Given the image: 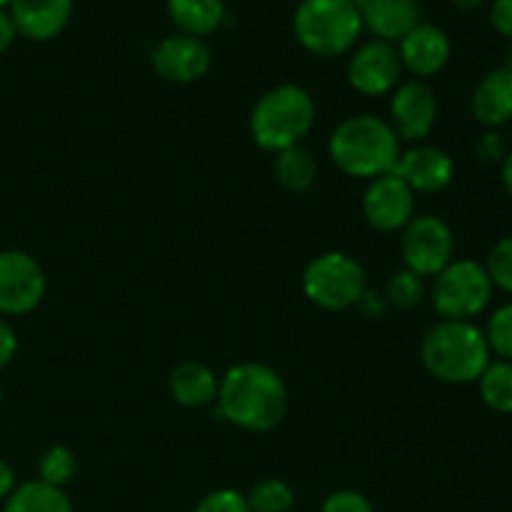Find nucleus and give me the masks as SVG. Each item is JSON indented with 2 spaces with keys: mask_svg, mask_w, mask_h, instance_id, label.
I'll list each match as a JSON object with an SVG mask.
<instances>
[{
  "mask_svg": "<svg viewBox=\"0 0 512 512\" xmlns=\"http://www.w3.org/2000/svg\"><path fill=\"white\" fill-rule=\"evenodd\" d=\"M355 5L363 28L388 43L405 38L420 23L418 0H355Z\"/></svg>",
  "mask_w": 512,
  "mask_h": 512,
  "instance_id": "16",
  "label": "nucleus"
},
{
  "mask_svg": "<svg viewBox=\"0 0 512 512\" xmlns=\"http://www.w3.org/2000/svg\"><path fill=\"white\" fill-rule=\"evenodd\" d=\"M363 215L380 233L403 230L415 218V193L395 173L380 175L365 190Z\"/></svg>",
  "mask_w": 512,
  "mask_h": 512,
  "instance_id": "10",
  "label": "nucleus"
},
{
  "mask_svg": "<svg viewBox=\"0 0 512 512\" xmlns=\"http://www.w3.org/2000/svg\"><path fill=\"white\" fill-rule=\"evenodd\" d=\"M493 298V280L475 260H453L435 275L433 305L443 320H470Z\"/></svg>",
  "mask_w": 512,
  "mask_h": 512,
  "instance_id": "7",
  "label": "nucleus"
},
{
  "mask_svg": "<svg viewBox=\"0 0 512 512\" xmlns=\"http://www.w3.org/2000/svg\"><path fill=\"white\" fill-rule=\"evenodd\" d=\"M170 395L183 408H205L218 400L220 380L208 365L198 360H185L170 373Z\"/></svg>",
  "mask_w": 512,
  "mask_h": 512,
  "instance_id": "19",
  "label": "nucleus"
},
{
  "mask_svg": "<svg viewBox=\"0 0 512 512\" xmlns=\"http://www.w3.org/2000/svg\"><path fill=\"white\" fill-rule=\"evenodd\" d=\"M78 473V458L65 445H53L38 460V480L63 490Z\"/></svg>",
  "mask_w": 512,
  "mask_h": 512,
  "instance_id": "25",
  "label": "nucleus"
},
{
  "mask_svg": "<svg viewBox=\"0 0 512 512\" xmlns=\"http://www.w3.org/2000/svg\"><path fill=\"white\" fill-rule=\"evenodd\" d=\"M15 353H18V335L10 328V323L0 320V370L13 363Z\"/></svg>",
  "mask_w": 512,
  "mask_h": 512,
  "instance_id": "33",
  "label": "nucleus"
},
{
  "mask_svg": "<svg viewBox=\"0 0 512 512\" xmlns=\"http://www.w3.org/2000/svg\"><path fill=\"white\" fill-rule=\"evenodd\" d=\"M475 153L483 163H503L508 158V145H505L503 135L498 133H485L483 138L475 145Z\"/></svg>",
  "mask_w": 512,
  "mask_h": 512,
  "instance_id": "31",
  "label": "nucleus"
},
{
  "mask_svg": "<svg viewBox=\"0 0 512 512\" xmlns=\"http://www.w3.org/2000/svg\"><path fill=\"white\" fill-rule=\"evenodd\" d=\"M490 353H498L503 360H512V303L495 310L485 330Z\"/></svg>",
  "mask_w": 512,
  "mask_h": 512,
  "instance_id": "27",
  "label": "nucleus"
},
{
  "mask_svg": "<svg viewBox=\"0 0 512 512\" xmlns=\"http://www.w3.org/2000/svg\"><path fill=\"white\" fill-rule=\"evenodd\" d=\"M195 512H250V505L243 493L223 488L205 495L198 503V508H195Z\"/></svg>",
  "mask_w": 512,
  "mask_h": 512,
  "instance_id": "29",
  "label": "nucleus"
},
{
  "mask_svg": "<svg viewBox=\"0 0 512 512\" xmlns=\"http://www.w3.org/2000/svg\"><path fill=\"white\" fill-rule=\"evenodd\" d=\"M358 308L363 310L368 318H383L385 310H388V300H385V295L373 293V290H365V295L360 298Z\"/></svg>",
  "mask_w": 512,
  "mask_h": 512,
  "instance_id": "34",
  "label": "nucleus"
},
{
  "mask_svg": "<svg viewBox=\"0 0 512 512\" xmlns=\"http://www.w3.org/2000/svg\"><path fill=\"white\" fill-rule=\"evenodd\" d=\"M293 28L305 50L333 58L348 53L363 33L355 0H303L295 10Z\"/></svg>",
  "mask_w": 512,
  "mask_h": 512,
  "instance_id": "5",
  "label": "nucleus"
},
{
  "mask_svg": "<svg viewBox=\"0 0 512 512\" xmlns=\"http://www.w3.org/2000/svg\"><path fill=\"white\" fill-rule=\"evenodd\" d=\"M5 512H73V503L65 490L40 480L18 485L5 500Z\"/></svg>",
  "mask_w": 512,
  "mask_h": 512,
  "instance_id": "21",
  "label": "nucleus"
},
{
  "mask_svg": "<svg viewBox=\"0 0 512 512\" xmlns=\"http://www.w3.org/2000/svg\"><path fill=\"white\" fill-rule=\"evenodd\" d=\"M473 115L485 128H498L512 118V73L495 68L473 93Z\"/></svg>",
  "mask_w": 512,
  "mask_h": 512,
  "instance_id": "18",
  "label": "nucleus"
},
{
  "mask_svg": "<svg viewBox=\"0 0 512 512\" xmlns=\"http://www.w3.org/2000/svg\"><path fill=\"white\" fill-rule=\"evenodd\" d=\"M328 153L343 173L375 180L393 173L403 150L398 133L388 120L375 115H353L333 130Z\"/></svg>",
  "mask_w": 512,
  "mask_h": 512,
  "instance_id": "2",
  "label": "nucleus"
},
{
  "mask_svg": "<svg viewBox=\"0 0 512 512\" xmlns=\"http://www.w3.org/2000/svg\"><path fill=\"white\" fill-rule=\"evenodd\" d=\"M400 63L418 78L440 73L450 60V38L443 28L420 20L405 38H400Z\"/></svg>",
  "mask_w": 512,
  "mask_h": 512,
  "instance_id": "15",
  "label": "nucleus"
},
{
  "mask_svg": "<svg viewBox=\"0 0 512 512\" xmlns=\"http://www.w3.org/2000/svg\"><path fill=\"white\" fill-rule=\"evenodd\" d=\"M275 180L283 185L290 193H305L313 188L315 178H318V163L313 155L305 148L295 145V148L280 150L275 153Z\"/></svg>",
  "mask_w": 512,
  "mask_h": 512,
  "instance_id": "22",
  "label": "nucleus"
},
{
  "mask_svg": "<svg viewBox=\"0 0 512 512\" xmlns=\"http://www.w3.org/2000/svg\"><path fill=\"white\" fill-rule=\"evenodd\" d=\"M15 35H18V28H15L13 18H10L8 10L0 8V53H5L13 45Z\"/></svg>",
  "mask_w": 512,
  "mask_h": 512,
  "instance_id": "35",
  "label": "nucleus"
},
{
  "mask_svg": "<svg viewBox=\"0 0 512 512\" xmlns=\"http://www.w3.org/2000/svg\"><path fill=\"white\" fill-rule=\"evenodd\" d=\"M455 240L453 230L445 220L435 215H420L403 228L400 238V255L405 268L413 270L420 278L438 275L440 270L453 263Z\"/></svg>",
  "mask_w": 512,
  "mask_h": 512,
  "instance_id": "8",
  "label": "nucleus"
},
{
  "mask_svg": "<svg viewBox=\"0 0 512 512\" xmlns=\"http://www.w3.org/2000/svg\"><path fill=\"white\" fill-rule=\"evenodd\" d=\"M425 298V283L420 275H415L413 270L403 268L398 273L390 275L388 288H385V300L388 305H395L400 310H410L415 305L423 303Z\"/></svg>",
  "mask_w": 512,
  "mask_h": 512,
  "instance_id": "26",
  "label": "nucleus"
},
{
  "mask_svg": "<svg viewBox=\"0 0 512 512\" xmlns=\"http://www.w3.org/2000/svg\"><path fill=\"white\" fill-rule=\"evenodd\" d=\"M303 290L318 308L350 310L358 308L368 290V278L358 260L333 250L310 260L303 273Z\"/></svg>",
  "mask_w": 512,
  "mask_h": 512,
  "instance_id": "6",
  "label": "nucleus"
},
{
  "mask_svg": "<svg viewBox=\"0 0 512 512\" xmlns=\"http://www.w3.org/2000/svg\"><path fill=\"white\" fill-rule=\"evenodd\" d=\"M453 3L460 5L463 10H473V8H478V5H483L485 0H453Z\"/></svg>",
  "mask_w": 512,
  "mask_h": 512,
  "instance_id": "38",
  "label": "nucleus"
},
{
  "mask_svg": "<svg viewBox=\"0 0 512 512\" xmlns=\"http://www.w3.org/2000/svg\"><path fill=\"white\" fill-rule=\"evenodd\" d=\"M420 360L433 378L450 385L475 383L490 365L485 333L470 320H443L425 333Z\"/></svg>",
  "mask_w": 512,
  "mask_h": 512,
  "instance_id": "3",
  "label": "nucleus"
},
{
  "mask_svg": "<svg viewBox=\"0 0 512 512\" xmlns=\"http://www.w3.org/2000/svg\"><path fill=\"white\" fill-rule=\"evenodd\" d=\"M503 185L512 195V153H508V158L503 160Z\"/></svg>",
  "mask_w": 512,
  "mask_h": 512,
  "instance_id": "37",
  "label": "nucleus"
},
{
  "mask_svg": "<svg viewBox=\"0 0 512 512\" xmlns=\"http://www.w3.org/2000/svg\"><path fill=\"white\" fill-rule=\"evenodd\" d=\"M245 500L250 512H290L295 505V493L285 480L265 478L253 485Z\"/></svg>",
  "mask_w": 512,
  "mask_h": 512,
  "instance_id": "24",
  "label": "nucleus"
},
{
  "mask_svg": "<svg viewBox=\"0 0 512 512\" xmlns=\"http://www.w3.org/2000/svg\"><path fill=\"white\" fill-rule=\"evenodd\" d=\"M45 273L33 255L0 250V313L25 315L45 298Z\"/></svg>",
  "mask_w": 512,
  "mask_h": 512,
  "instance_id": "9",
  "label": "nucleus"
},
{
  "mask_svg": "<svg viewBox=\"0 0 512 512\" xmlns=\"http://www.w3.org/2000/svg\"><path fill=\"white\" fill-rule=\"evenodd\" d=\"M218 415L250 433H268L288 413V388L273 368L240 363L225 373L218 390Z\"/></svg>",
  "mask_w": 512,
  "mask_h": 512,
  "instance_id": "1",
  "label": "nucleus"
},
{
  "mask_svg": "<svg viewBox=\"0 0 512 512\" xmlns=\"http://www.w3.org/2000/svg\"><path fill=\"white\" fill-rule=\"evenodd\" d=\"M320 512H375V508L358 490H338L325 498Z\"/></svg>",
  "mask_w": 512,
  "mask_h": 512,
  "instance_id": "30",
  "label": "nucleus"
},
{
  "mask_svg": "<svg viewBox=\"0 0 512 512\" xmlns=\"http://www.w3.org/2000/svg\"><path fill=\"white\" fill-rule=\"evenodd\" d=\"M10 3V0H0V8H3V5H8Z\"/></svg>",
  "mask_w": 512,
  "mask_h": 512,
  "instance_id": "40",
  "label": "nucleus"
},
{
  "mask_svg": "<svg viewBox=\"0 0 512 512\" xmlns=\"http://www.w3.org/2000/svg\"><path fill=\"white\" fill-rule=\"evenodd\" d=\"M213 63L210 45L198 35L178 33L160 40L153 50V68L170 83H195Z\"/></svg>",
  "mask_w": 512,
  "mask_h": 512,
  "instance_id": "12",
  "label": "nucleus"
},
{
  "mask_svg": "<svg viewBox=\"0 0 512 512\" xmlns=\"http://www.w3.org/2000/svg\"><path fill=\"white\" fill-rule=\"evenodd\" d=\"M73 15V0H10V18L30 40H50L63 33Z\"/></svg>",
  "mask_w": 512,
  "mask_h": 512,
  "instance_id": "17",
  "label": "nucleus"
},
{
  "mask_svg": "<svg viewBox=\"0 0 512 512\" xmlns=\"http://www.w3.org/2000/svg\"><path fill=\"white\" fill-rule=\"evenodd\" d=\"M315 125V100L305 88L283 83L270 88L250 113V133L263 150L280 153L300 145Z\"/></svg>",
  "mask_w": 512,
  "mask_h": 512,
  "instance_id": "4",
  "label": "nucleus"
},
{
  "mask_svg": "<svg viewBox=\"0 0 512 512\" xmlns=\"http://www.w3.org/2000/svg\"><path fill=\"white\" fill-rule=\"evenodd\" d=\"M15 488H18V485H15L13 465H10L5 458H0V500H8Z\"/></svg>",
  "mask_w": 512,
  "mask_h": 512,
  "instance_id": "36",
  "label": "nucleus"
},
{
  "mask_svg": "<svg viewBox=\"0 0 512 512\" xmlns=\"http://www.w3.org/2000/svg\"><path fill=\"white\" fill-rule=\"evenodd\" d=\"M485 270H488L493 285L503 288L505 293H512V235L500 240V243L490 250Z\"/></svg>",
  "mask_w": 512,
  "mask_h": 512,
  "instance_id": "28",
  "label": "nucleus"
},
{
  "mask_svg": "<svg viewBox=\"0 0 512 512\" xmlns=\"http://www.w3.org/2000/svg\"><path fill=\"white\" fill-rule=\"evenodd\" d=\"M400 70V53L393 43L388 40H368L360 45L353 53L348 63V83L353 85L358 93L370 95H385L398 85Z\"/></svg>",
  "mask_w": 512,
  "mask_h": 512,
  "instance_id": "11",
  "label": "nucleus"
},
{
  "mask_svg": "<svg viewBox=\"0 0 512 512\" xmlns=\"http://www.w3.org/2000/svg\"><path fill=\"white\" fill-rule=\"evenodd\" d=\"M168 15L183 33L203 35L213 33L225 20L223 0H165Z\"/></svg>",
  "mask_w": 512,
  "mask_h": 512,
  "instance_id": "20",
  "label": "nucleus"
},
{
  "mask_svg": "<svg viewBox=\"0 0 512 512\" xmlns=\"http://www.w3.org/2000/svg\"><path fill=\"white\" fill-rule=\"evenodd\" d=\"M390 125L400 140H423L438 118V100L423 80H410L395 88L390 98Z\"/></svg>",
  "mask_w": 512,
  "mask_h": 512,
  "instance_id": "13",
  "label": "nucleus"
},
{
  "mask_svg": "<svg viewBox=\"0 0 512 512\" xmlns=\"http://www.w3.org/2000/svg\"><path fill=\"white\" fill-rule=\"evenodd\" d=\"M503 68H508L510 73H512V40H510L508 50H505V65H503Z\"/></svg>",
  "mask_w": 512,
  "mask_h": 512,
  "instance_id": "39",
  "label": "nucleus"
},
{
  "mask_svg": "<svg viewBox=\"0 0 512 512\" xmlns=\"http://www.w3.org/2000/svg\"><path fill=\"white\" fill-rule=\"evenodd\" d=\"M483 403L495 413H512V363L495 360L478 378Z\"/></svg>",
  "mask_w": 512,
  "mask_h": 512,
  "instance_id": "23",
  "label": "nucleus"
},
{
  "mask_svg": "<svg viewBox=\"0 0 512 512\" xmlns=\"http://www.w3.org/2000/svg\"><path fill=\"white\" fill-rule=\"evenodd\" d=\"M393 173L403 178L413 193H440L453 183L455 165L445 150L433 145H415L400 153Z\"/></svg>",
  "mask_w": 512,
  "mask_h": 512,
  "instance_id": "14",
  "label": "nucleus"
},
{
  "mask_svg": "<svg viewBox=\"0 0 512 512\" xmlns=\"http://www.w3.org/2000/svg\"><path fill=\"white\" fill-rule=\"evenodd\" d=\"M0 403H3V385H0Z\"/></svg>",
  "mask_w": 512,
  "mask_h": 512,
  "instance_id": "41",
  "label": "nucleus"
},
{
  "mask_svg": "<svg viewBox=\"0 0 512 512\" xmlns=\"http://www.w3.org/2000/svg\"><path fill=\"white\" fill-rule=\"evenodd\" d=\"M490 20L500 35L512 38V0H495L490 8Z\"/></svg>",
  "mask_w": 512,
  "mask_h": 512,
  "instance_id": "32",
  "label": "nucleus"
}]
</instances>
